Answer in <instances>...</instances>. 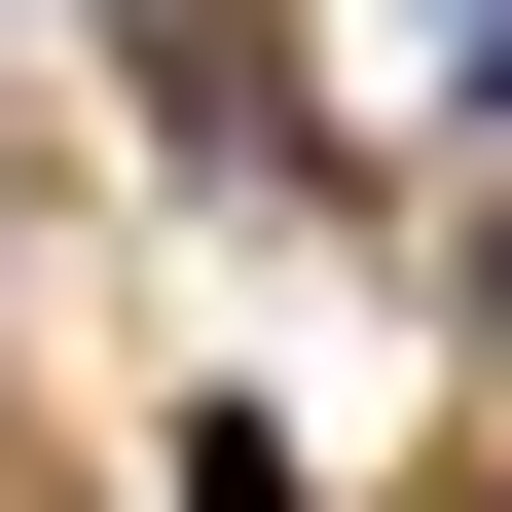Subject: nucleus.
<instances>
[{"instance_id":"f257e3e1","label":"nucleus","mask_w":512,"mask_h":512,"mask_svg":"<svg viewBox=\"0 0 512 512\" xmlns=\"http://www.w3.org/2000/svg\"><path fill=\"white\" fill-rule=\"evenodd\" d=\"M183 512H330V476H293V439H256V403H220V439H183Z\"/></svg>"}]
</instances>
